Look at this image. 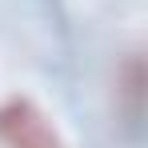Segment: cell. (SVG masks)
Here are the masks:
<instances>
[{"instance_id":"cell-1","label":"cell","mask_w":148,"mask_h":148,"mask_svg":"<svg viewBox=\"0 0 148 148\" xmlns=\"http://www.w3.org/2000/svg\"><path fill=\"white\" fill-rule=\"evenodd\" d=\"M0 148H68L48 112L28 96L0 100Z\"/></svg>"},{"instance_id":"cell-2","label":"cell","mask_w":148,"mask_h":148,"mask_svg":"<svg viewBox=\"0 0 148 148\" xmlns=\"http://www.w3.org/2000/svg\"><path fill=\"white\" fill-rule=\"evenodd\" d=\"M112 104L128 124H140V112H144V60H140V52H128L112 68Z\"/></svg>"}]
</instances>
